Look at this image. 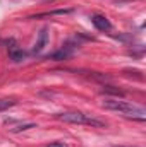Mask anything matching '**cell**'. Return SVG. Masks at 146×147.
Returning <instances> with one entry per match:
<instances>
[{"mask_svg": "<svg viewBox=\"0 0 146 147\" xmlns=\"http://www.w3.org/2000/svg\"><path fill=\"white\" fill-rule=\"evenodd\" d=\"M102 106L105 110H110V111H119L126 116H139V120H145V115L146 111L145 108L141 106H136L132 103H127V101H119V99H112V98H105V101L102 103Z\"/></svg>", "mask_w": 146, "mask_h": 147, "instance_id": "6da1fadb", "label": "cell"}, {"mask_svg": "<svg viewBox=\"0 0 146 147\" xmlns=\"http://www.w3.org/2000/svg\"><path fill=\"white\" fill-rule=\"evenodd\" d=\"M59 118L67 121V123H76V125H91V127H96V128L105 127V121H102L95 116H88L81 111H65V113H60Z\"/></svg>", "mask_w": 146, "mask_h": 147, "instance_id": "7a4b0ae2", "label": "cell"}, {"mask_svg": "<svg viewBox=\"0 0 146 147\" xmlns=\"http://www.w3.org/2000/svg\"><path fill=\"white\" fill-rule=\"evenodd\" d=\"M91 22H93V26H95L98 31H110V29H112V22H110L105 16H102V14L91 16Z\"/></svg>", "mask_w": 146, "mask_h": 147, "instance_id": "3957f363", "label": "cell"}, {"mask_svg": "<svg viewBox=\"0 0 146 147\" xmlns=\"http://www.w3.org/2000/svg\"><path fill=\"white\" fill-rule=\"evenodd\" d=\"M46 41H48V33H46V28H43L40 31V34H38V41H36V45H35V48H33V51L35 53H40L46 46Z\"/></svg>", "mask_w": 146, "mask_h": 147, "instance_id": "277c9868", "label": "cell"}, {"mask_svg": "<svg viewBox=\"0 0 146 147\" xmlns=\"http://www.w3.org/2000/svg\"><path fill=\"white\" fill-rule=\"evenodd\" d=\"M24 57H26V53H24L21 48H17V46H10V48H9V58H10L12 62H23Z\"/></svg>", "mask_w": 146, "mask_h": 147, "instance_id": "5b68a950", "label": "cell"}, {"mask_svg": "<svg viewBox=\"0 0 146 147\" xmlns=\"http://www.w3.org/2000/svg\"><path fill=\"white\" fill-rule=\"evenodd\" d=\"M71 50L69 48H62V50H59V51H55L53 55H52V58L53 60H65V58H69L71 57Z\"/></svg>", "mask_w": 146, "mask_h": 147, "instance_id": "8992f818", "label": "cell"}, {"mask_svg": "<svg viewBox=\"0 0 146 147\" xmlns=\"http://www.w3.org/2000/svg\"><path fill=\"white\" fill-rule=\"evenodd\" d=\"M103 92H108V94H113V96H124L126 92L124 91H120V89H117V87H113V86H103V89H102Z\"/></svg>", "mask_w": 146, "mask_h": 147, "instance_id": "52a82bcc", "label": "cell"}, {"mask_svg": "<svg viewBox=\"0 0 146 147\" xmlns=\"http://www.w3.org/2000/svg\"><path fill=\"white\" fill-rule=\"evenodd\" d=\"M14 105H16V101H12V99H0V111L9 110V108L14 106Z\"/></svg>", "mask_w": 146, "mask_h": 147, "instance_id": "ba28073f", "label": "cell"}, {"mask_svg": "<svg viewBox=\"0 0 146 147\" xmlns=\"http://www.w3.org/2000/svg\"><path fill=\"white\" fill-rule=\"evenodd\" d=\"M35 127V123H24V125H19V127H16V128H10L12 132H21V130H28V128H33Z\"/></svg>", "mask_w": 146, "mask_h": 147, "instance_id": "9c48e42d", "label": "cell"}, {"mask_svg": "<svg viewBox=\"0 0 146 147\" xmlns=\"http://www.w3.org/2000/svg\"><path fill=\"white\" fill-rule=\"evenodd\" d=\"M46 147H67L64 142H53V144H48Z\"/></svg>", "mask_w": 146, "mask_h": 147, "instance_id": "30bf717a", "label": "cell"}]
</instances>
